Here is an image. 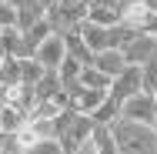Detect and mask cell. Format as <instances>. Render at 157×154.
Returning <instances> with one entry per match:
<instances>
[{"label": "cell", "instance_id": "cell-23", "mask_svg": "<svg viewBox=\"0 0 157 154\" xmlns=\"http://www.w3.org/2000/svg\"><path fill=\"white\" fill-rule=\"evenodd\" d=\"M144 7H147L151 14H157V0H144Z\"/></svg>", "mask_w": 157, "mask_h": 154}, {"label": "cell", "instance_id": "cell-17", "mask_svg": "<svg viewBox=\"0 0 157 154\" xmlns=\"http://www.w3.org/2000/svg\"><path fill=\"white\" fill-rule=\"evenodd\" d=\"M17 50H20V30L3 27L0 30V57H17Z\"/></svg>", "mask_w": 157, "mask_h": 154}, {"label": "cell", "instance_id": "cell-20", "mask_svg": "<svg viewBox=\"0 0 157 154\" xmlns=\"http://www.w3.org/2000/svg\"><path fill=\"white\" fill-rule=\"evenodd\" d=\"M13 24H17V10L0 0V30H3V27H13Z\"/></svg>", "mask_w": 157, "mask_h": 154}, {"label": "cell", "instance_id": "cell-19", "mask_svg": "<svg viewBox=\"0 0 157 154\" xmlns=\"http://www.w3.org/2000/svg\"><path fill=\"white\" fill-rule=\"evenodd\" d=\"M24 154H63V148L54 141V137H44V141H37V144H30Z\"/></svg>", "mask_w": 157, "mask_h": 154}, {"label": "cell", "instance_id": "cell-2", "mask_svg": "<svg viewBox=\"0 0 157 154\" xmlns=\"http://www.w3.org/2000/svg\"><path fill=\"white\" fill-rule=\"evenodd\" d=\"M154 14L144 7V0H117V24L137 34H151Z\"/></svg>", "mask_w": 157, "mask_h": 154}, {"label": "cell", "instance_id": "cell-16", "mask_svg": "<svg viewBox=\"0 0 157 154\" xmlns=\"http://www.w3.org/2000/svg\"><path fill=\"white\" fill-rule=\"evenodd\" d=\"M57 91H60L57 70H44V74H40V81L33 84V97H37V101H40V97H54Z\"/></svg>", "mask_w": 157, "mask_h": 154}, {"label": "cell", "instance_id": "cell-6", "mask_svg": "<svg viewBox=\"0 0 157 154\" xmlns=\"http://www.w3.org/2000/svg\"><path fill=\"white\" fill-rule=\"evenodd\" d=\"M107 94L117 101V104H124L127 97H134V94H140V70L137 67H124L114 81H110V87H107Z\"/></svg>", "mask_w": 157, "mask_h": 154}, {"label": "cell", "instance_id": "cell-7", "mask_svg": "<svg viewBox=\"0 0 157 154\" xmlns=\"http://www.w3.org/2000/svg\"><path fill=\"white\" fill-rule=\"evenodd\" d=\"M67 57V50H63V40H60V34H50L37 50H33V61L40 64L44 70H57L60 67V61Z\"/></svg>", "mask_w": 157, "mask_h": 154}, {"label": "cell", "instance_id": "cell-5", "mask_svg": "<svg viewBox=\"0 0 157 154\" xmlns=\"http://www.w3.org/2000/svg\"><path fill=\"white\" fill-rule=\"evenodd\" d=\"M121 54H124L127 67H140L144 61H151V57L157 54V47H154V34H134L124 47H121Z\"/></svg>", "mask_w": 157, "mask_h": 154}, {"label": "cell", "instance_id": "cell-14", "mask_svg": "<svg viewBox=\"0 0 157 154\" xmlns=\"http://www.w3.org/2000/svg\"><path fill=\"white\" fill-rule=\"evenodd\" d=\"M37 20H44V7L33 0V3H27V7L17 10V24H13V27H17V30H27V27H33Z\"/></svg>", "mask_w": 157, "mask_h": 154}, {"label": "cell", "instance_id": "cell-9", "mask_svg": "<svg viewBox=\"0 0 157 154\" xmlns=\"http://www.w3.org/2000/svg\"><path fill=\"white\" fill-rule=\"evenodd\" d=\"M87 144H90V151H94V154H117V141H114L110 124H94Z\"/></svg>", "mask_w": 157, "mask_h": 154}, {"label": "cell", "instance_id": "cell-25", "mask_svg": "<svg viewBox=\"0 0 157 154\" xmlns=\"http://www.w3.org/2000/svg\"><path fill=\"white\" fill-rule=\"evenodd\" d=\"M154 47H157V34H154Z\"/></svg>", "mask_w": 157, "mask_h": 154}, {"label": "cell", "instance_id": "cell-21", "mask_svg": "<svg viewBox=\"0 0 157 154\" xmlns=\"http://www.w3.org/2000/svg\"><path fill=\"white\" fill-rule=\"evenodd\" d=\"M7 7H13V10H20V7H27V3H33V0H3Z\"/></svg>", "mask_w": 157, "mask_h": 154}, {"label": "cell", "instance_id": "cell-4", "mask_svg": "<svg viewBox=\"0 0 157 154\" xmlns=\"http://www.w3.org/2000/svg\"><path fill=\"white\" fill-rule=\"evenodd\" d=\"M90 127H94V121L87 117V114H70V121H67V127H63V134L57 137V144L63 148V154H74L80 144H87V137H90Z\"/></svg>", "mask_w": 157, "mask_h": 154}, {"label": "cell", "instance_id": "cell-10", "mask_svg": "<svg viewBox=\"0 0 157 154\" xmlns=\"http://www.w3.org/2000/svg\"><path fill=\"white\" fill-rule=\"evenodd\" d=\"M90 67H97L104 77H110V81H114V77L127 67V61H124V54H121V50H100V54H94Z\"/></svg>", "mask_w": 157, "mask_h": 154}, {"label": "cell", "instance_id": "cell-18", "mask_svg": "<svg viewBox=\"0 0 157 154\" xmlns=\"http://www.w3.org/2000/svg\"><path fill=\"white\" fill-rule=\"evenodd\" d=\"M137 70H140V91H144V94H154L157 91V54L151 57V61H144Z\"/></svg>", "mask_w": 157, "mask_h": 154}, {"label": "cell", "instance_id": "cell-8", "mask_svg": "<svg viewBox=\"0 0 157 154\" xmlns=\"http://www.w3.org/2000/svg\"><path fill=\"white\" fill-rule=\"evenodd\" d=\"M80 40L87 44V50L90 54H100V50H110V27H100V24H90V20H84L80 27Z\"/></svg>", "mask_w": 157, "mask_h": 154}, {"label": "cell", "instance_id": "cell-12", "mask_svg": "<svg viewBox=\"0 0 157 154\" xmlns=\"http://www.w3.org/2000/svg\"><path fill=\"white\" fill-rule=\"evenodd\" d=\"M117 117H121V104H117L110 94L100 101V107H97L94 114H90V121H94V124H114Z\"/></svg>", "mask_w": 157, "mask_h": 154}, {"label": "cell", "instance_id": "cell-13", "mask_svg": "<svg viewBox=\"0 0 157 154\" xmlns=\"http://www.w3.org/2000/svg\"><path fill=\"white\" fill-rule=\"evenodd\" d=\"M40 74H44V67H40V64L33 61V57H20V61H17V81H20V84H37V81H40Z\"/></svg>", "mask_w": 157, "mask_h": 154}, {"label": "cell", "instance_id": "cell-22", "mask_svg": "<svg viewBox=\"0 0 157 154\" xmlns=\"http://www.w3.org/2000/svg\"><path fill=\"white\" fill-rule=\"evenodd\" d=\"M37 3H40V7H44V10H50V7H57V3H60V0H37Z\"/></svg>", "mask_w": 157, "mask_h": 154}, {"label": "cell", "instance_id": "cell-24", "mask_svg": "<svg viewBox=\"0 0 157 154\" xmlns=\"http://www.w3.org/2000/svg\"><path fill=\"white\" fill-rule=\"evenodd\" d=\"M74 154H94V151H90V144H80V148H77Z\"/></svg>", "mask_w": 157, "mask_h": 154}, {"label": "cell", "instance_id": "cell-3", "mask_svg": "<svg viewBox=\"0 0 157 154\" xmlns=\"http://www.w3.org/2000/svg\"><path fill=\"white\" fill-rule=\"evenodd\" d=\"M121 117L124 121H134V124H151L154 127L157 121V101L151 94H134V97H127L124 104H121Z\"/></svg>", "mask_w": 157, "mask_h": 154}, {"label": "cell", "instance_id": "cell-1", "mask_svg": "<svg viewBox=\"0 0 157 154\" xmlns=\"http://www.w3.org/2000/svg\"><path fill=\"white\" fill-rule=\"evenodd\" d=\"M110 131L117 141V154H157V131L151 124H134L117 117Z\"/></svg>", "mask_w": 157, "mask_h": 154}, {"label": "cell", "instance_id": "cell-11", "mask_svg": "<svg viewBox=\"0 0 157 154\" xmlns=\"http://www.w3.org/2000/svg\"><path fill=\"white\" fill-rule=\"evenodd\" d=\"M24 121H27L24 111H17V107H10V104H0V134H13Z\"/></svg>", "mask_w": 157, "mask_h": 154}, {"label": "cell", "instance_id": "cell-15", "mask_svg": "<svg viewBox=\"0 0 157 154\" xmlns=\"http://www.w3.org/2000/svg\"><path fill=\"white\" fill-rule=\"evenodd\" d=\"M77 84H80V87H90V91H107V87H110V77H104L97 67H84L80 77H77Z\"/></svg>", "mask_w": 157, "mask_h": 154}]
</instances>
